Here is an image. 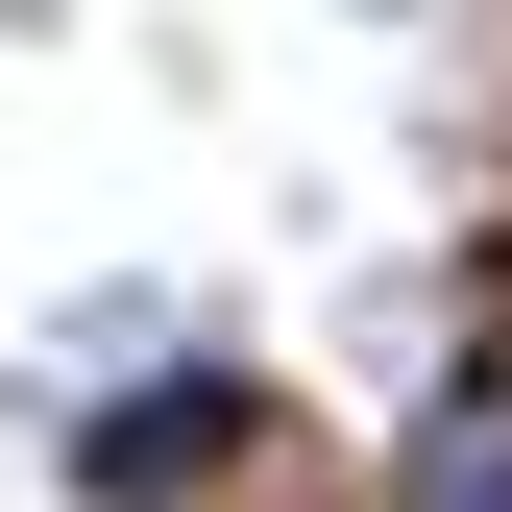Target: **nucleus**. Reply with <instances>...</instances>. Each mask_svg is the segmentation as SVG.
I'll return each instance as SVG.
<instances>
[{
    "label": "nucleus",
    "mask_w": 512,
    "mask_h": 512,
    "mask_svg": "<svg viewBox=\"0 0 512 512\" xmlns=\"http://www.w3.org/2000/svg\"><path fill=\"white\" fill-rule=\"evenodd\" d=\"M415 512H512V391H464V415L415 439Z\"/></svg>",
    "instance_id": "2"
},
{
    "label": "nucleus",
    "mask_w": 512,
    "mask_h": 512,
    "mask_svg": "<svg viewBox=\"0 0 512 512\" xmlns=\"http://www.w3.org/2000/svg\"><path fill=\"white\" fill-rule=\"evenodd\" d=\"M220 464H244V391H220V366H171V391L74 415V488H98V512H171V488H220Z\"/></svg>",
    "instance_id": "1"
}]
</instances>
